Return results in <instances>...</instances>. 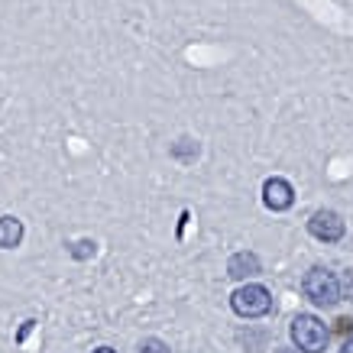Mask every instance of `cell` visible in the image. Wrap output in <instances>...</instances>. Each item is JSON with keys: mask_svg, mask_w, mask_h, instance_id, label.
<instances>
[{"mask_svg": "<svg viewBox=\"0 0 353 353\" xmlns=\"http://www.w3.org/2000/svg\"><path fill=\"white\" fill-rule=\"evenodd\" d=\"M279 353H289V350H279Z\"/></svg>", "mask_w": 353, "mask_h": 353, "instance_id": "15", "label": "cell"}, {"mask_svg": "<svg viewBox=\"0 0 353 353\" xmlns=\"http://www.w3.org/2000/svg\"><path fill=\"white\" fill-rule=\"evenodd\" d=\"M343 221L337 211H327V208H321V211H314V214L308 217V234L314 236V240H321V243H337V240H343Z\"/></svg>", "mask_w": 353, "mask_h": 353, "instance_id": "4", "label": "cell"}, {"mask_svg": "<svg viewBox=\"0 0 353 353\" xmlns=\"http://www.w3.org/2000/svg\"><path fill=\"white\" fill-rule=\"evenodd\" d=\"M263 201H266L269 211H289L295 204V192L285 179H266L263 185Z\"/></svg>", "mask_w": 353, "mask_h": 353, "instance_id": "5", "label": "cell"}, {"mask_svg": "<svg viewBox=\"0 0 353 353\" xmlns=\"http://www.w3.org/2000/svg\"><path fill=\"white\" fill-rule=\"evenodd\" d=\"M263 272V263H259L256 253H250V250H240V253H234L230 256V263H227V276L230 279H253Z\"/></svg>", "mask_w": 353, "mask_h": 353, "instance_id": "6", "label": "cell"}, {"mask_svg": "<svg viewBox=\"0 0 353 353\" xmlns=\"http://www.w3.org/2000/svg\"><path fill=\"white\" fill-rule=\"evenodd\" d=\"M137 353H172V350L159 341V337H146V341L139 343V350H137Z\"/></svg>", "mask_w": 353, "mask_h": 353, "instance_id": "9", "label": "cell"}, {"mask_svg": "<svg viewBox=\"0 0 353 353\" xmlns=\"http://www.w3.org/2000/svg\"><path fill=\"white\" fill-rule=\"evenodd\" d=\"M292 341H295V347H299L301 353H324V347H327V327H324L314 314H295L292 318Z\"/></svg>", "mask_w": 353, "mask_h": 353, "instance_id": "2", "label": "cell"}, {"mask_svg": "<svg viewBox=\"0 0 353 353\" xmlns=\"http://www.w3.org/2000/svg\"><path fill=\"white\" fill-rule=\"evenodd\" d=\"M32 324H36V321H26V324H23V327H20V334H17V343H23V341H26V334L32 331Z\"/></svg>", "mask_w": 353, "mask_h": 353, "instance_id": "12", "label": "cell"}, {"mask_svg": "<svg viewBox=\"0 0 353 353\" xmlns=\"http://www.w3.org/2000/svg\"><path fill=\"white\" fill-rule=\"evenodd\" d=\"M23 243V221L20 217H0V250H17Z\"/></svg>", "mask_w": 353, "mask_h": 353, "instance_id": "7", "label": "cell"}, {"mask_svg": "<svg viewBox=\"0 0 353 353\" xmlns=\"http://www.w3.org/2000/svg\"><path fill=\"white\" fill-rule=\"evenodd\" d=\"M94 353H117V350H114V347H97Z\"/></svg>", "mask_w": 353, "mask_h": 353, "instance_id": "14", "label": "cell"}, {"mask_svg": "<svg viewBox=\"0 0 353 353\" xmlns=\"http://www.w3.org/2000/svg\"><path fill=\"white\" fill-rule=\"evenodd\" d=\"M94 250H97L94 240H78V243H72V256H75V259H88V256H94Z\"/></svg>", "mask_w": 353, "mask_h": 353, "instance_id": "8", "label": "cell"}, {"mask_svg": "<svg viewBox=\"0 0 353 353\" xmlns=\"http://www.w3.org/2000/svg\"><path fill=\"white\" fill-rule=\"evenodd\" d=\"M230 308L240 318H266L269 311H272V295L263 285H240L230 295Z\"/></svg>", "mask_w": 353, "mask_h": 353, "instance_id": "3", "label": "cell"}, {"mask_svg": "<svg viewBox=\"0 0 353 353\" xmlns=\"http://www.w3.org/2000/svg\"><path fill=\"white\" fill-rule=\"evenodd\" d=\"M341 353H353V337H350V341H343V347H341Z\"/></svg>", "mask_w": 353, "mask_h": 353, "instance_id": "13", "label": "cell"}, {"mask_svg": "<svg viewBox=\"0 0 353 353\" xmlns=\"http://www.w3.org/2000/svg\"><path fill=\"white\" fill-rule=\"evenodd\" d=\"M341 299H353V272L341 279Z\"/></svg>", "mask_w": 353, "mask_h": 353, "instance_id": "10", "label": "cell"}, {"mask_svg": "<svg viewBox=\"0 0 353 353\" xmlns=\"http://www.w3.org/2000/svg\"><path fill=\"white\" fill-rule=\"evenodd\" d=\"M172 152H175L179 159H188V156H198V146H194V143H192V146H175Z\"/></svg>", "mask_w": 353, "mask_h": 353, "instance_id": "11", "label": "cell"}, {"mask_svg": "<svg viewBox=\"0 0 353 353\" xmlns=\"http://www.w3.org/2000/svg\"><path fill=\"white\" fill-rule=\"evenodd\" d=\"M301 289H305V295H308L314 305H321V308H334V305L341 301V279L324 266H311L308 272H305Z\"/></svg>", "mask_w": 353, "mask_h": 353, "instance_id": "1", "label": "cell"}]
</instances>
